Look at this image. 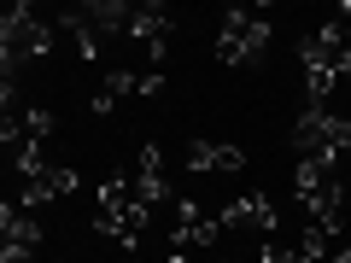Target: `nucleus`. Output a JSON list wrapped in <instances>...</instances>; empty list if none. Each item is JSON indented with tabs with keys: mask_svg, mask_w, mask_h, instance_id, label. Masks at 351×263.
<instances>
[{
	"mask_svg": "<svg viewBox=\"0 0 351 263\" xmlns=\"http://www.w3.org/2000/svg\"><path fill=\"white\" fill-rule=\"evenodd\" d=\"M170 240H176V251H217V240H223V223L217 216H205L193 199H176V228H170Z\"/></svg>",
	"mask_w": 351,
	"mask_h": 263,
	"instance_id": "39448f33",
	"label": "nucleus"
},
{
	"mask_svg": "<svg viewBox=\"0 0 351 263\" xmlns=\"http://www.w3.org/2000/svg\"><path fill=\"white\" fill-rule=\"evenodd\" d=\"M164 263H188V258H182V251H170V258H164Z\"/></svg>",
	"mask_w": 351,
	"mask_h": 263,
	"instance_id": "dca6fc26",
	"label": "nucleus"
},
{
	"mask_svg": "<svg viewBox=\"0 0 351 263\" xmlns=\"http://www.w3.org/2000/svg\"><path fill=\"white\" fill-rule=\"evenodd\" d=\"M269 47V18L246 12V6H228L223 29H217V59L223 64H258Z\"/></svg>",
	"mask_w": 351,
	"mask_h": 263,
	"instance_id": "20e7f679",
	"label": "nucleus"
},
{
	"mask_svg": "<svg viewBox=\"0 0 351 263\" xmlns=\"http://www.w3.org/2000/svg\"><path fill=\"white\" fill-rule=\"evenodd\" d=\"M147 223H152V211H147L141 199H129V205H100V216H94V228L112 234V240H123V246H135V240L147 234Z\"/></svg>",
	"mask_w": 351,
	"mask_h": 263,
	"instance_id": "0eeeda50",
	"label": "nucleus"
},
{
	"mask_svg": "<svg viewBox=\"0 0 351 263\" xmlns=\"http://www.w3.org/2000/svg\"><path fill=\"white\" fill-rule=\"evenodd\" d=\"M334 263H351V240H346V246H339V251H334Z\"/></svg>",
	"mask_w": 351,
	"mask_h": 263,
	"instance_id": "2eb2a0df",
	"label": "nucleus"
},
{
	"mask_svg": "<svg viewBox=\"0 0 351 263\" xmlns=\"http://www.w3.org/2000/svg\"><path fill=\"white\" fill-rule=\"evenodd\" d=\"M64 193H76V170L71 164H47L41 175L24 181V205H47V199H64Z\"/></svg>",
	"mask_w": 351,
	"mask_h": 263,
	"instance_id": "9d476101",
	"label": "nucleus"
},
{
	"mask_svg": "<svg viewBox=\"0 0 351 263\" xmlns=\"http://www.w3.org/2000/svg\"><path fill=\"white\" fill-rule=\"evenodd\" d=\"M293 152H299V158H334L339 164V152H351V117L311 112V105H304L299 123H293Z\"/></svg>",
	"mask_w": 351,
	"mask_h": 263,
	"instance_id": "7ed1b4c3",
	"label": "nucleus"
},
{
	"mask_svg": "<svg viewBox=\"0 0 351 263\" xmlns=\"http://www.w3.org/2000/svg\"><path fill=\"white\" fill-rule=\"evenodd\" d=\"M0 234H6V246H18V251H36L41 246V216H36V205H6L0 211Z\"/></svg>",
	"mask_w": 351,
	"mask_h": 263,
	"instance_id": "1a4fd4ad",
	"label": "nucleus"
},
{
	"mask_svg": "<svg viewBox=\"0 0 351 263\" xmlns=\"http://www.w3.org/2000/svg\"><path fill=\"white\" fill-rule=\"evenodd\" d=\"M217 223H223V234H269L276 228V205L263 199V193H246V199H228L223 211H217Z\"/></svg>",
	"mask_w": 351,
	"mask_h": 263,
	"instance_id": "423d86ee",
	"label": "nucleus"
},
{
	"mask_svg": "<svg viewBox=\"0 0 351 263\" xmlns=\"http://www.w3.org/2000/svg\"><path fill=\"white\" fill-rule=\"evenodd\" d=\"M217 263H240V258H217ZM252 263H258V258H252Z\"/></svg>",
	"mask_w": 351,
	"mask_h": 263,
	"instance_id": "f3484780",
	"label": "nucleus"
},
{
	"mask_svg": "<svg viewBox=\"0 0 351 263\" xmlns=\"http://www.w3.org/2000/svg\"><path fill=\"white\" fill-rule=\"evenodd\" d=\"M53 53V29L47 18H36V6L29 0H18L12 12L0 18V64H6V76H18V64H36Z\"/></svg>",
	"mask_w": 351,
	"mask_h": 263,
	"instance_id": "f257e3e1",
	"label": "nucleus"
},
{
	"mask_svg": "<svg viewBox=\"0 0 351 263\" xmlns=\"http://www.w3.org/2000/svg\"><path fill=\"white\" fill-rule=\"evenodd\" d=\"M170 29H176V12L164 6V0H147V6H135V24H129V36L152 47V64L164 59V41H170Z\"/></svg>",
	"mask_w": 351,
	"mask_h": 263,
	"instance_id": "6e6552de",
	"label": "nucleus"
},
{
	"mask_svg": "<svg viewBox=\"0 0 351 263\" xmlns=\"http://www.w3.org/2000/svg\"><path fill=\"white\" fill-rule=\"evenodd\" d=\"M0 263H29V251H18V246H6V251H0Z\"/></svg>",
	"mask_w": 351,
	"mask_h": 263,
	"instance_id": "4468645a",
	"label": "nucleus"
},
{
	"mask_svg": "<svg viewBox=\"0 0 351 263\" xmlns=\"http://www.w3.org/2000/svg\"><path fill=\"white\" fill-rule=\"evenodd\" d=\"M188 170H193V175L217 170V140H193V147H188Z\"/></svg>",
	"mask_w": 351,
	"mask_h": 263,
	"instance_id": "f8f14e48",
	"label": "nucleus"
},
{
	"mask_svg": "<svg viewBox=\"0 0 351 263\" xmlns=\"http://www.w3.org/2000/svg\"><path fill=\"white\" fill-rule=\"evenodd\" d=\"M59 29H64V36H71V47L82 53V59H100V53H106V36H100V29H94V24H88V18L76 12V6H71V12L59 18Z\"/></svg>",
	"mask_w": 351,
	"mask_h": 263,
	"instance_id": "9b49d317",
	"label": "nucleus"
},
{
	"mask_svg": "<svg viewBox=\"0 0 351 263\" xmlns=\"http://www.w3.org/2000/svg\"><path fill=\"white\" fill-rule=\"evenodd\" d=\"M258 263H299V251H281V246H263Z\"/></svg>",
	"mask_w": 351,
	"mask_h": 263,
	"instance_id": "ddd939ff",
	"label": "nucleus"
},
{
	"mask_svg": "<svg viewBox=\"0 0 351 263\" xmlns=\"http://www.w3.org/2000/svg\"><path fill=\"white\" fill-rule=\"evenodd\" d=\"M346 82H351V64H346Z\"/></svg>",
	"mask_w": 351,
	"mask_h": 263,
	"instance_id": "a211bd4d",
	"label": "nucleus"
},
{
	"mask_svg": "<svg viewBox=\"0 0 351 263\" xmlns=\"http://www.w3.org/2000/svg\"><path fill=\"white\" fill-rule=\"evenodd\" d=\"M293 188H299V205H311V223H322L328 234H334V228H339V205H346L339 164H334V158H299Z\"/></svg>",
	"mask_w": 351,
	"mask_h": 263,
	"instance_id": "f03ea898",
	"label": "nucleus"
}]
</instances>
